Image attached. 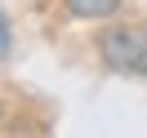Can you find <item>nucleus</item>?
<instances>
[{
    "label": "nucleus",
    "mask_w": 147,
    "mask_h": 138,
    "mask_svg": "<svg viewBox=\"0 0 147 138\" xmlns=\"http://www.w3.org/2000/svg\"><path fill=\"white\" fill-rule=\"evenodd\" d=\"M102 58H107V67H116V71L147 76V36L143 31H129V27L102 31Z\"/></svg>",
    "instance_id": "obj_1"
},
{
    "label": "nucleus",
    "mask_w": 147,
    "mask_h": 138,
    "mask_svg": "<svg viewBox=\"0 0 147 138\" xmlns=\"http://www.w3.org/2000/svg\"><path fill=\"white\" fill-rule=\"evenodd\" d=\"M9 49H13V31H9V18L0 13V63L9 58Z\"/></svg>",
    "instance_id": "obj_3"
},
{
    "label": "nucleus",
    "mask_w": 147,
    "mask_h": 138,
    "mask_svg": "<svg viewBox=\"0 0 147 138\" xmlns=\"http://www.w3.org/2000/svg\"><path fill=\"white\" fill-rule=\"evenodd\" d=\"M67 9L76 18H107V13L120 9V0H67Z\"/></svg>",
    "instance_id": "obj_2"
}]
</instances>
